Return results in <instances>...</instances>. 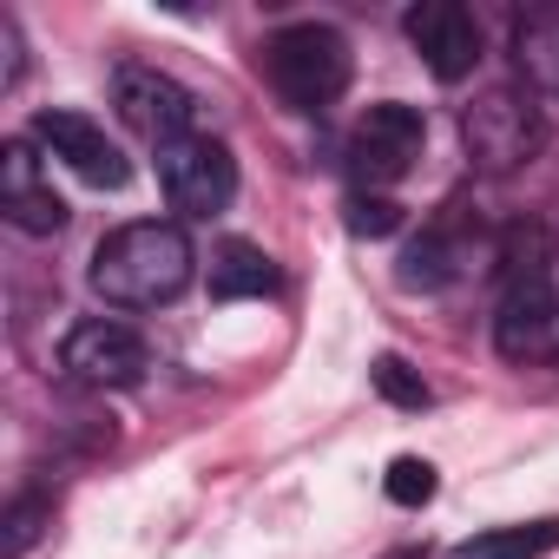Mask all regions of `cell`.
Here are the masks:
<instances>
[{"label": "cell", "instance_id": "cell-1", "mask_svg": "<svg viewBox=\"0 0 559 559\" xmlns=\"http://www.w3.org/2000/svg\"><path fill=\"white\" fill-rule=\"evenodd\" d=\"M191 270H198V250H191L185 224L139 217V224H119L112 237H99L86 284L112 310H158L191 290Z\"/></svg>", "mask_w": 559, "mask_h": 559}, {"label": "cell", "instance_id": "cell-2", "mask_svg": "<svg viewBox=\"0 0 559 559\" xmlns=\"http://www.w3.org/2000/svg\"><path fill=\"white\" fill-rule=\"evenodd\" d=\"M263 73H270V86H276V99H284V106L323 112L349 86V40L336 27H323V21L276 27L263 40Z\"/></svg>", "mask_w": 559, "mask_h": 559}, {"label": "cell", "instance_id": "cell-3", "mask_svg": "<svg viewBox=\"0 0 559 559\" xmlns=\"http://www.w3.org/2000/svg\"><path fill=\"white\" fill-rule=\"evenodd\" d=\"M461 152L487 178H507V171L533 165L546 152V112H539V99L526 86H487L461 112Z\"/></svg>", "mask_w": 559, "mask_h": 559}, {"label": "cell", "instance_id": "cell-4", "mask_svg": "<svg viewBox=\"0 0 559 559\" xmlns=\"http://www.w3.org/2000/svg\"><path fill=\"white\" fill-rule=\"evenodd\" d=\"M421 145H428V119L415 106H402V99H382L349 132V171H356L362 191H389V185H402L415 171Z\"/></svg>", "mask_w": 559, "mask_h": 559}, {"label": "cell", "instance_id": "cell-5", "mask_svg": "<svg viewBox=\"0 0 559 559\" xmlns=\"http://www.w3.org/2000/svg\"><path fill=\"white\" fill-rule=\"evenodd\" d=\"M493 349L507 362H546V356H559V290H552V270H520V276L500 284Z\"/></svg>", "mask_w": 559, "mask_h": 559}, {"label": "cell", "instance_id": "cell-6", "mask_svg": "<svg viewBox=\"0 0 559 559\" xmlns=\"http://www.w3.org/2000/svg\"><path fill=\"white\" fill-rule=\"evenodd\" d=\"M158 191H165V204L185 211V217H217V211H230V198H237V158H230V145H217V139H204V132L165 145V152H158Z\"/></svg>", "mask_w": 559, "mask_h": 559}, {"label": "cell", "instance_id": "cell-7", "mask_svg": "<svg viewBox=\"0 0 559 559\" xmlns=\"http://www.w3.org/2000/svg\"><path fill=\"white\" fill-rule=\"evenodd\" d=\"M112 106H119V119L145 139V145H178V139H198L191 126H198V99H191V86H178L171 73H158V67H119L112 73Z\"/></svg>", "mask_w": 559, "mask_h": 559}, {"label": "cell", "instance_id": "cell-8", "mask_svg": "<svg viewBox=\"0 0 559 559\" xmlns=\"http://www.w3.org/2000/svg\"><path fill=\"white\" fill-rule=\"evenodd\" d=\"M60 369L86 389H139L145 369H152V349L132 323H112V317H86L67 330L60 343Z\"/></svg>", "mask_w": 559, "mask_h": 559}, {"label": "cell", "instance_id": "cell-9", "mask_svg": "<svg viewBox=\"0 0 559 559\" xmlns=\"http://www.w3.org/2000/svg\"><path fill=\"white\" fill-rule=\"evenodd\" d=\"M27 139L47 152V158H60L73 178H86V185H99V191H119L126 178H132V165H126V152L106 139V126L99 119H86V112H67V106H47V112H34V126H27Z\"/></svg>", "mask_w": 559, "mask_h": 559}, {"label": "cell", "instance_id": "cell-10", "mask_svg": "<svg viewBox=\"0 0 559 559\" xmlns=\"http://www.w3.org/2000/svg\"><path fill=\"white\" fill-rule=\"evenodd\" d=\"M0 211H8V224L21 237H60L67 230V198L53 191L34 139H8V145H0Z\"/></svg>", "mask_w": 559, "mask_h": 559}, {"label": "cell", "instance_id": "cell-11", "mask_svg": "<svg viewBox=\"0 0 559 559\" xmlns=\"http://www.w3.org/2000/svg\"><path fill=\"white\" fill-rule=\"evenodd\" d=\"M402 27H408V47L421 53V67L441 86H454V80H467L480 67V21L461 8V0H421V8H408Z\"/></svg>", "mask_w": 559, "mask_h": 559}, {"label": "cell", "instance_id": "cell-12", "mask_svg": "<svg viewBox=\"0 0 559 559\" xmlns=\"http://www.w3.org/2000/svg\"><path fill=\"white\" fill-rule=\"evenodd\" d=\"M467 257H474V243L454 230V217H435L408 250H402V263H395V284L402 290H448L454 276L467 270Z\"/></svg>", "mask_w": 559, "mask_h": 559}, {"label": "cell", "instance_id": "cell-13", "mask_svg": "<svg viewBox=\"0 0 559 559\" xmlns=\"http://www.w3.org/2000/svg\"><path fill=\"white\" fill-rule=\"evenodd\" d=\"M250 297H276V263L257 243L230 237L211 257V304H250Z\"/></svg>", "mask_w": 559, "mask_h": 559}, {"label": "cell", "instance_id": "cell-14", "mask_svg": "<svg viewBox=\"0 0 559 559\" xmlns=\"http://www.w3.org/2000/svg\"><path fill=\"white\" fill-rule=\"evenodd\" d=\"M513 67L526 80V93L559 99V14H533L513 27Z\"/></svg>", "mask_w": 559, "mask_h": 559}, {"label": "cell", "instance_id": "cell-15", "mask_svg": "<svg viewBox=\"0 0 559 559\" xmlns=\"http://www.w3.org/2000/svg\"><path fill=\"white\" fill-rule=\"evenodd\" d=\"M559 546V513L546 520H526V526H493V533H474L454 546V559H546Z\"/></svg>", "mask_w": 559, "mask_h": 559}, {"label": "cell", "instance_id": "cell-16", "mask_svg": "<svg viewBox=\"0 0 559 559\" xmlns=\"http://www.w3.org/2000/svg\"><path fill=\"white\" fill-rule=\"evenodd\" d=\"M369 376H376V395H382L389 408H428V402H435V389L421 382V369H408L402 356H376Z\"/></svg>", "mask_w": 559, "mask_h": 559}, {"label": "cell", "instance_id": "cell-17", "mask_svg": "<svg viewBox=\"0 0 559 559\" xmlns=\"http://www.w3.org/2000/svg\"><path fill=\"white\" fill-rule=\"evenodd\" d=\"M435 461H421V454H395L389 461V474H382V493L395 500V507H428L435 500Z\"/></svg>", "mask_w": 559, "mask_h": 559}, {"label": "cell", "instance_id": "cell-18", "mask_svg": "<svg viewBox=\"0 0 559 559\" xmlns=\"http://www.w3.org/2000/svg\"><path fill=\"white\" fill-rule=\"evenodd\" d=\"M40 526H47V500L40 493H21L8 507V539H0V559H27V546L40 539Z\"/></svg>", "mask_w": 559, "mask_h": 559}, {"label": "cell", "instance_id": "cell-19", "mask_svg": "<svg viewBox=\"0 0 559 559\" xmlns=\"http://www.w3.org/2000/svg\"><path fill=\"white\" fill-rule=\"evenodd\" d=\"M349 230L356 237H395L402 230V204L382 198V191H356L349 198Z\"/></svg>", "mask_w": 559, "mask_h": 559}, {"label": "cell", "instance_id": "cell-20", "mask_svg": "<svg viewBox=\"0 0 559 559\" xmlns=\"http://www.w3.org/2000/svg\"><path fill=\"white\" fill-rule=\"evenodd\" d=\"M27 73V53H21V21L14 14H0V93H14Z\"/></svg>", "mask_w": 559, "mask_h": 559}, {"label": "cell", "instance_id": "cell-21", "mask_svg": "<svg viewBox=\"0 0 559 559\" xmlns=\"http://www.w3.org/2000/svg\"><path fill=\"white\" fill-rule=\"evenodd\" d=\"M389 559H428V546H395Z\"/></svg>", "mask_w": 559, "mask_h": 559}]
</instances>
